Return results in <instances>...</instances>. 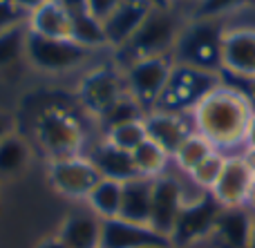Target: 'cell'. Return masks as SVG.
I'll return each mask as SVG.
<instances>
[{
	"label": "cell",
	"mask_w": 255,
	"mask_h": 248,
	"mask_svg": "<svg viewBox=\"0 0 255 248\" xmlns=\"http://www.w3.org/2000/svg\"><path fill=\"white\" fill-rule=\"evenodd\" d=\"M253 112L255 107L247 94L224 81V85L213 89L195 107L190 119H193L195 132L206 137L217 152L233 157L247 150L244 139H247V128Z\"/></svg>",
	"instance_id": "obj_1"
},
{
	"label": "cell",
	"mask_w": 255,
	"mask_h": 248,
	"mask_svg": "<svg viewBox=\"0 0 255 248\" xmlns=\"http://www.w3.org/2000/svg\"><path fill=\"white\" fill-rule=\"evenodd\" d=\"M72 40L79 43L81 47L92 49V52L108 47L103 22L97 20L94 16H90V13H81V16L72 18Z\"/></svg>",
	"instance_id": "obj_26"
},
{
	"label": "cell",
	"mask_w": 255,
	"mask_h": 248,
	"mask_svg": "<svg viewBox=\"0 0 255 248\" xmlns=\"http://www.w3.org/2000/svg\"><path fill=\"white\" fill-rule=\"evenodd\" d=\"M90 159L97 165L99 174H101L103 179H112V181L126 183V181H130V179L139 177L130 152L119 150V148L110 146L108 141L97 143L94 150L90 152Z\"/></svg>",
	"instance_id": "obj_19"
},
{
	"label": "cell",
	"mask_w": 255,
	"mask_h": 248,
	"mask_svg": "<svg viewBox=\"0 0 255 248\" xmlns=\"http://www.w3.org/2000/svg\"><path fill=\"white\" fill-rule=\"evenodd\" d=\"M226 159H229V157H226L224 152L215 150L211 157H206L193 172H188V177L193 179L199 188H204V190L211 192L213 186L217 183V179L222 177V170H224V165H226Z\"/></svg>",
	"instance_id": "obj_31"
},
{
	"label": "cell",
	"mask_w": 255,
	"mask_h": 248,
	"mask_svg": "<svg viewBox=\"0 0 255 248\" xmlns=\"http://www.w3.org/2000/svg\"><path fill=\"white\" fill-rule=\"evenodd\" d=\"M172 65H175L172 56H148L128 63L124 67L128 94L143 107L145 114L157 107L170 79Z\"/></svg>",
	"instance_id": "obj_9"
},
{
	"label": "cell",
	"mask_w": 255,
	"mask_h": 248,
	"mask_svg": "<svg viewBox=\"0 0 255 248\" xmlns=\"http://www.w3.org/2000/svg\"><path fill=\"white\" fill-rule=\"evenodd\" d=\"M226 20H188L186 18L177 45L172 49V61L181 65L199 67L208 72H222V36Z\"/></svg>",
	"instance_id": "obj_4"
},
{
	"label": "cell",
	"mask_w": 255,
	"mask_h": 248,
	"mask_svg": "<svg viewBox=\"0 0 255 248\" xmlns=\"http://www.w3.org/2000/svg\"><path fill=\"white\" fill-rule=\"evenodd\" d=\"M253 219L255 215L247 206L222 208L211 240H215L220 248H249L253 233Z\"/></svg>",
	"instance_id": "obj_18"
},
{
	"label": "cell",
	"mask_w": 255,
	"mask_h": 248,
	"mask_svg": "<svg viewBox=\"0 0 255 248\" xmlns=\"http://www.w3.org/2000/svg\"><path fill=\"white\" fill-rule=\"evenodd\" d=\"M119 4H121V0H88V13L94 16L97 20L106 22Z\"/></svg>",
	"instance_id": "obj_33"
},
{
	"label": "cell",
	"mask_w": 255,
	"mask_h": 248,
	"mask_svg": "<svg viewBox=\"0 0 255 248\" xmlns=\"http://www.w3.org/2000/svg\"><path fill=\"white\" fill-rule=\"evenodd\" d=\"M222 74L238 83L255 81V27L226 25L222 36Z\"/></svg>",
	"instance_id": "obj_10"
},
{
	"label": "cell",
	"mask_w": 255,
	"mask_h": 248,
	"mask_svg": "<svg viewBox=\"0 0 255 248\" xmlns=\"http://www.w3.org/2000/svg\"><path fill=\"white\" fill-rule=\"evenodd\" d=\"M247 4L249 7H255V0H247Z\"/></svg>",
	"instance_id": "obj_45"
},
{
	"label": "cell",
	"mask_w": 255,
	"mask_h": 248,
	"mask_svg": "<svg viewBox=\"0 0 255 248\" xmlns=\"http://www.w3.org/2000/svg\"><path fill=\"white\" fill-rule=\"evenodd\" d=\"M249 7L247 0H197L188 9V20H226L235 11Z\"/></svg>",
	"instance_id": "obj_28"
},
{
	"label": "cell",
	"mask_w": 255,
	"mask_h": 248,
	"mask_svg": "<svg viewBox=\"0 0 255 248\" xmlns=\"http://www.w3.org/2000/svg\"><path fill=\"white\" fill-rule=\"evenodd\" d=\"M152 7H159V9H172V2L170 0H148Z\"/></svg>",
	"instance_id": "obj_42"
},
{
	"label": "cell",
	"mask_w": 255,
	"mask_h": 248,
	"mask_svg": "<svg viewBox=\"0 0 255 248\" xmlns=\"http://www.w3.org/2000/svg\"><path fill=\"white\" fill-rule=\"evenodd\" d=\"M170 2H172V7H177V4H186V7L190 9L195 2H197V0H170Z\"/></svg>",
	"instance_id": "obj_43"
},
{
	"label": "cell",
	"mask_w": 255,
	"mask_h": 248,
	"mask_svg": "<svg viewBox=\"0 0 255 248\" xmlns=\"http://www.w3.org/2000/svg\"><path fill=\"white\" fill-rule=\"evenodd\" d=\"M253 172L247 165L242 155H233L226 159V165L222 170V177L213 186L211 197L222 208H240L247 204L249 190L253 183Z\"/></svg>",
	"instance_id": "obj_14"
},
{
	"label": "cell",
	"mask_w": 255,
	"mask_h": 248,
	"mask_svg": "<svg viewBox=\"0 0 255 248\" xmlns=\"http://www.w3.org/2000/svg\"><path fill=\"white\" fill-rule=\"evenodd\" d=\"M101 224L92 210H74L61 219L54 235L67 248H101Z\"/></svg>",
	"instance_id": "obj_17"
},
{
	"label": "cell",
	"mask_w": 255,
	"mask_h": 248,
	"mask_svg": "<svg viewBox=\"0 0 255 248\" xmlns=\"http://www.w3.org/2000/svg\"><path fill=\"white\" fill-rule=\"evenodd\" d=\"M244 146L247 150H255V112L249 121V128H247V139H244Z\"/></svg>",
	"instance_id": "obj_37"
},
{
	"label": "cell",
	"mask_w": 255,
	"mask_h": 248,
	"mask_svg": "<svg viewBox=\"0 0 255 248\" xmlns=\"http://www.w3.org/2000/svg\"><path fill=\"white\" fill-rule=\"evenodd\" d=\"M25 25L31 34L45 38H72V18L56 0H47L38 9L27 13Z\"/></svg>",
	"instance_id": "obj_21"
},
{
	"label": "cell",
	"mask_w": 255,
	"mask_h": 248,
	"mask_svg": "<svg viewBox=\"0 0 255 248\" xmlns=\"http://www.w3.org/2000/svg\"><path fill=\"white\" fill-rule=\"evenodd\" d=\"M11 2L16 4V7L20 9V11L27 16V13H31V11H34V9H38L40 4H45V2H47V0H11Z\"/></svg>",
	"instance_id": "obj_36"
},
{
	"label": "cell",
	"mask_w": 255,
	"mask_h": 248,
	"mask_svg": "<svg viewBox=\"0 0 255 248\" xmlns=\"http://www.w3.org/2000/svg\"><path fill=\"white\" fill-rule=\"evenodd\" d=\"M92 49L81 47L72 38H45L27 29L22 61L40 74H67L92 58Z\"/></svg>",
	"instance_id": "obj_6"
},
{
	"label": "cell",
	"mask_w": 255,
	"mask_h": 248,
	"mask_svg": "<svg viewBox=\"0 0 255 248\" xmlns=\"http://www.w3.org/2000/svg\"><path fill=\"white\" fill-rule=\"evenodd\" d=\"M247 206L249 210H251V213L255 215V179H253V183H251V190H249V197H247Z\"/></svg>",
	"instance_id": "obj_41"
},
{
	"label": "cell",
	"mask_w": 255,
	"mask_h": 248,
	"mask_svg": "<svg viewBox=\"0 0 255 248\" xmlns=\"http://www.w3.org/2000/svg\"><path fill=\"white\" fill-rule=\"evenodd\" d=\"M220 85H224L222 72H208L175 63L166 89H163L154 110L175 112V114H193L195 107Z\"/></svg>",
	"instance_id": "obj_5"
},
{
	"label": "cell",
	"mask_w": 255,
	"mask_h": 248,
	"mask_svg": "<svg viewBox=\"0 0 255 248\" xmlns=\"http://www.w3.org/2000/svg\"><path fill=\"white\" fill-rule=\"evenodd\" d=\"M186 16H181L175 7L172 9H159L154 7L148 13L141 27L136 29V34L130 38V43L121 49V70L132 61L148 56H172V49L177 45L181 29H184Z\"/></svg>",
	"instance_id": "obj_3"
},
{
	"label": "cell",
	"mask_w": 255,
	"mask_h": 248,
	"mask_svg": "<svg viewBox=\"0 0 255 248\" xmlns=\"http://www.w3.org/2000/svg\"><path fill=\"white\" fill-rule=\"evenodd\" d=\"M16 132V119H13L9 112L0 110V141L2 139H7L9 134Z\"/></svg>",
	"instance_id": "obj_35"
},
{
	"label": "cell",
	"mask_w": 255,
	"mask_h": 248,
	"mask_svg": "<svg viewBox=\"0 0 255 248\" xmlns=\"http://www.w3.org/2000/svg\"><path fill=\"white\" fill-rule=\"evenodd\" d=\"M101 248H172V244L150 226L115 217L101 224Z\"/></svg>",
	"instance_id": "obj_13"
},
{
	"label": "cell",
	"mask_w": 255,
	"mask_h": 248,
	"mask_svg": "<svg viewBox=\"0 0 255 248\" xmlns=\"http://www.w3.org/2000/svg\"><path fill=\"white\" fill-rule=\"evenodd\" d=\"M121 195H124V183L101 177V181L92 188V192L85 199V206L103 222L106 219H115L119 217V210H121Z\"/></svg>",
	"instance_id": "obj_23"
},
{
	"label": "cell",
	"mask_w": 255,
	"mask_h": 248,
	"mask_svg": "<svg viewBox=\"0 0 255 248\" xmlns=\"http://www.w3.org/2000/svg\"><path fill=\"white\" fill-rule=\"evenodd\" d=\"M249 248H255V219H253V233H251V244H249Z\"/></svg>",
	"instance_id": "obj_44"
},
{
	"label": "cell",
	"mask_w": 255,
	"mask_h": 248,
	"mask_svg": "<svg viewBox=\"0 0 255 248\" xmlns=\"http://www.w3.org/2000/svg\"><path fill=\"white\" fill-rule=\"evenodd\" d=\"M25 13L11 2V0H0V31L7 29L11 25H18V22H25Z\"/></svg>",
	"instance_id": "obj_32"
},
{
	"label": "cell",
	"mask_w": 255,
	"mask_h": 248,
	"mask_svg": "<svg viewBox=\"0 0 255 248\" xmlns=\"http://www.w3.org/2000/svg\"><path fill=\"white\" fill-rule=\"evenodd\" d=\"M242 157H244V161H247V165L251 168V172H253V177H255V150H244Z\"/></svg>",
	"instance_id": "obj_40"
},
{
	"label": "cell",
	"mask_w": 255,
	"mask_h": 248,
	"mask_svg": "<svg viewBox=\"0 0 255 248\" xmlns=\"http://www.w3.org/2000/svg\"><path fill=\"white\" fill-rule=\"evenodd\" d=\"M126 94L128 87L124 70L121 65H110V63H101L85 70L76 85L81 107L97 121H101L103 114H108Z\"/></svg>",
	"instance_id": "obj_7"
},
{
	"label": "cell",
	"mask_w": 255,
	"mask_h": 248,
	"mask_svg": "<svg viewBox=\"0 0 255 248\" xmlns=\"http://www.w3.org/2000/svg\"><path fill=\"white\" fill-rule=\"evenodd\" d=\"M152 4L148 0H121V4L110 13L103 29H106L108 38V49L121 52L130 38L136 34V29L141 27V22L148 18V13L152 11Z\"/></svg>",
	"instance_id": "obj_16"
},
{
	"label": "cell",
	"mask_w": 255,
	"mask_h": 248,
	"mask_svg": "<svg viewBox=\"0 0 255 248\" xmlns=\"http://www.w3.org/2000/svg\"><path fill=\"white\" fill-rule=\"evenodd\" d=\"M184 210V192H181V172H166L152 179V206H150V228L161 237L170 240L175 224Z\"/></svg>",
	"instance_id": "obj_11"
},
{
	"label": "cell",
	"mask_w": 255,
	"mask_h": 248,
	"mask_svg": "<svg viewBox=\"0 0 255 248\" xmlns=\"http://www.w3.org/2000/svg\"><path fill=\"white\" fill-rule=\"evenodd\" d=\"M145 116V110L130 96L126 94L115 107H112L108 114H103V119L99 121L103 128V132L110 128H117V125H124V123H132V121H141Z\"/></svg>",
	"instance_id": "obj_30"
},
{
	"label": "cell",
	"mask_w": 255,
	"mask_h": 248,
	"mask_svg": "<svg viewBox=\"0 0 255 248\" xmlns=\"http://www.w3.org/2000/svg\"><path fill=\"white\" fill-rule=\"evenodd\" d=\"M143 119H145V116H143ZM143 119L106 130V132H103V141H108L110 146H115V148H119V150L130 152V155H132V152H134L136 148L145 141V139H148Z\"/></svg>",
	"instance_id": "obj_29"
},
{
	"label": "cell",
	"mask_w": 255,
	"mask_h": 248,
	"mask_svg": "<svg viewBox=\"0 0 255 248\" xmlns=\"http://www.w3.org/2000/svg\"><path fill=\"white\" fill-rule=\"evenodd\" d=\"M215 152V146L208 141L206 137H202L199 132H193L184 143L179 146V150L172 155V164L179 172L188 174L202 164L206 157H211Z\"/></svg>",
	"instance_id": "obj_25"
},
{
	"label": "cell",
	"mask_w": 255,
	"mask_h": 248,
	"mask_svg": "<svg viewBox=\"0 0 255 248\" xmlns=\"http://www.w3.org/2000/svg\"><path fill=\"white\" fill-rule=\"evenodd\" d=\"M143 123H145V132H148L150 141H154L159 148H163L170 157L195 132L190 114H175V112L152 110L145 114Z\"/></svg>",
	"instance_id": "obj_15"
},
{
	"label": "cell",
	"mask_w": 255,
	"mask_h": 248,
	"mask_svg": "<svg viewBox=\"0 0 255 248\" xmlns=\"http://www.w3.org/2000/svg\"><path fill=\"white\" fill-rule=\"evenodd\" d=\"M47 183L56 195L70 201H85L92 188L101 181L97 165L92 164L90 155H74L67 159H54L45 165Z\"/></svg>",
	"instance_id": "obj_8"
},
{
	"label": "cell",
	"mask_w": 255,
	"mask_h": 248,
	"mask_svg": "<svg viewBox=\"0 0 255 248\" xmlns=\"http://www.w3.org/2000/svg\"><path fill=\"white\" fill-rule=\"evenodd\" d=\"M31 164V143L22 134L13 132L0 141V179L20 174Z\"/></svg>",
	"instance_id": "obj_22"
},
{
	"label": "cell",
	"mask_w": 255,
	"mask_h": 248,
	"mask_svg": "<svg viewBox=\"0 0 255 248\" xmlns=\"http://www.w3.org/2000/svg\"><path fill=\"white\" fill-rule=\"evenodd\" d=\"M132 161H134V168H136V172H139V177L157 179L168 172V168H170V164H172V157L168 155L163 148H159L154 141L145 139V141L132 152Z\"/></svg>",
	"instance_id": "obj_24"
},
{
	"label": "cell",
	"mask_w": 255,
	"mask_h": 248,
	"mask_svg": "<svg viewBox=\"0 0 255 248\" xmlns=\"http://www.w3.org/2000/svg\"><path fill=\"white\" fill-rule=\"evenodd\" d=\"M220 213L222 206L211 195L193 206H184V210H181L179 219L175 224V231L170 235L172 248H186L199 244L204 240H211Z\"/></svg>",
	"instance_id": "obj_12"
},
{
	"label": "cell",
	"mask_w": 255,
	"mask_h": 248,
	"mask_svg": "<svg viewBox=\"0 0 255 248\" xmlns=\"http://www.w3.org/2000/svg\"><path fill=\"white\" fill-rule=\"evenodd\" d=\"M36 248H67V246L63 244L56 235H47V237H43V240L36 244Z\"/></svg>",
	"instance_id": "obj_38"
},
{
	"label": "cell",
	"mask_w": 255,
	"mask_h": 248,
	"mask_svg": "<svg viewBox=\"0 0 255 248\" xmlns=\"http://www.w3.org/2000/svg\"><path fill=\"white\" fill-rule=\"evenodd\" d=\"M150 206H152V179L136 177L124 183L119 219L150 226Z\"/></svg>",
	"instance_id": "obj_20"
},
{
	"label": "cell",
	"mask_w": 255,
	"mask_h": 248,
	"mask_svg": "<svg viewBox=\"0 0 255 248\" xmlns=\"http://www.w3.org/2000/svg\"><path fill=\"white\" fill-rule=\"evenodd\" d=\"M34 141L47 157V161H54L83 155L88 134L74 112L58 105H47L36 114Z\"/></svg>",
	"instance_id": "obj_2"
},
{
	"label": "cell",
	"mask_w": 255,
	"mask_h": 248,
	"mask_svg": "<svg viewBox=\"0 0 255 248\" xmlns=\"http://www.w3.org/2000/svg\"><path fill=\"white\" fill-rule=\"evenodd\" d=\"M70 18H76L81 13H88V0H56Z\"/></svg>",
	"instance_id": "obj_34"
},
{
	"label": "cell",
	"mask_w": 255,
	"mask_h": 248,
	"mask_svg": "<svg viewBox=\"0 0 255 248\" xmlns=\"http://www.w3.org/2000/svg\"><path fill=\"white\" fill-rule=\"evenodd\" d=\"M25 38L27 25L18 22L0 31V70H7L13 63L25 58Z\"/></svg>",
	"instance_id": "obj_27"
},
{
	"label": "cell",
	"mask_w": 255,
	"mask_h": 248,
	"mask_svg": "<svg viewBox=\"0 0 255 248\" xmlns=\"http://www.w3.org/2000/svg\"><path fill=\"white\" fill-rule=\"evenodd\" d=\"M231 85H240V83H231ZM242 85H244V87H240V89L247 94L249 101H251L253 107H255V81H251V83H242Z\"/></svg>",
	"instance_id": "obj_39"
}]
</instances>
